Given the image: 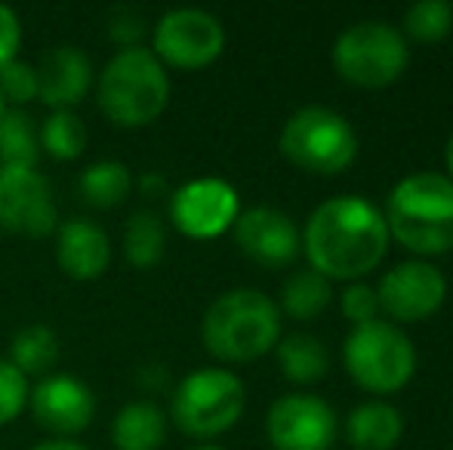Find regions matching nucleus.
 Segmentation results:
<instances>
[{"instance_id": "obj_1", "label": "nucleus", "mask_w": 453, "mask_h": 450, "mask_svg": "<svg viewBox=\"0 0 453 450\" xmlns=\"http://www.w3.org/2000/svg\"><path fill=\"white\" fill-rule=\"evenodd\" d=\"M388 225L380 207L358 194L330 198L305 223L303 247L311 269L327 281H355L386 259Z\"/></svg>"}, {"instance_id": "obj_2", "label": "nucleus", "mask_w": 453, "mask_h": 450, "mask_svg": "<svg viewBox=\"0 0 453 450\" xmlns=\"http://www.w3.org/2000/svg\"><path fill=\"white\" fill-rule=\"evenodd\" d=\"M99 111L118 126H145L170 103V78L149 47H120L96 84Z\"/></svg>"}, {"instance_id": "obj_3", "label": "nucleus", "mask_w": 453, "mask_h": 450, "mask_svg": "<svg viewBox=\"0 0 453 450\" xmlns=\"http://www.w3.org/2000/svg\"><path fill=\"white\" fill-rule=\"evenodd\" d=\"M201 339L219 361H253L278 346L280 309L263 290H228L203 312Z\"/></svg>"}, {"instance_id": "obj_4", "label": "nucleus", "mask_w": 453, "mask_h": 450, "mask_svg": "<svg viewBox=\"0 0 453 450\" xmlns=\"http://www.w3.org/2000/svg\"><path fill=\"white\" fill-rule=\"evenodd\" d=\"M388 234L407 250L435 256L453 247V182L441 173L401 179L388 194Z\"/></svg>"}, {"instance_id": "obj_5", "label": "nucleus", "mask_w": 453, "mask_h": 450, "mask_svg": "<svg viewBox=\"0 0 453 450\" xmlns=\"http://www.w3.org/2000/svg\"><path fill=\"white\" fill-rule=\"evenodd\" d=\"M247 404L244 383L232 370L201 367L176 385L170 416L191 439H216L241 420Z\"/></svg>"}, {"instance_id": "obj_6", "label": "nucleus", "mask_w": 453, "mask_h": 450, "mask_svg": "<svg viewBox=\"0 0 453 450\" xmlns=\"http://www.w3.org/2000/svg\"><path fill=\"white\" fill-rule=\"evenodd\" d=\"M278 145L290 164L321 176L342 173L358 157V136L352 124L324 105H309L293 114L280 130Z\"/></svg>"}, {"instance_id": "obj_7", "label": "nucleus", "mask_w": 453, "mask_h": 450, "mask_svg": "<svg viewBox=\"0 0 453 450\" xmlns=\"http://www.w3.org/2000/svg\"><path fill=\"white\" fill-rule=\"evenodd\" d=\"M342 361L346 370L364 392L373 395H388L411 383L417 370V348L386 321H370V324L352 327L342 346Z\"/></svg>"}, {"instance_id": "obj_8", "label": "nucleus", "mask_w": 453, "mask_h": 450, "mask_svg": "<svg viewBox=\"0 0 453 450\" xmlns=\"http://www.w3.org/2000/svg\"><path fill=\"white\" fill-rule=\"evenodd\" d=\"M411 50L398 28L386 22H358L334 43V68L342 80L367 90L388 87L404 74Z\"/></svg>"}, {"instance_id": "obj_9", "label": "nucleus", "mask_w": 453, "mask_h": 450, "mask_svg": "<svg viewBox=\"0 0 453 450\" xmlns=\"http://www.w3.org/2000/svg\"><path fill=\"white\" fill-rule=\"evenodd\" d=\"M226 50V28L207 10L176 6L164 12L151 34V53L173 68H203Z\"/></svg>"}, {"instance_id": "obj_10", "label": "nucleus", "mask_w": 453, "mask_h": 450, "mask_svg": "<svg viewBox=\"0 0 453 450\" xmlns=\"http://www.w3.org/2000/svg\"><path fill=\"white\" fill-rule=\"evenodd\" d=\"M0 228L47 238L59 228L53 188L37 167H0Z\"/></svg>"}, {"instance_id": "obj_11", "label": "nucleus", "mask_w": 453, "mask_h": 450, "mask_svg": "<svg viewBox=\"0 0 453 450\" xmlns=\"http://www.w3.org/2000/svg\"><path fill=\"white\" fill-rule=\"evenodd\" d=\"M241 213L238 192L226 179H191L170 198V219L182 234L197 240L219 238L234 225Z\"/></svg>"}, {"instance_id": "obj_12", "label": "nucleus", "mask_w": 453, "mask_h": 450, "mask_svg": "<svg viewBox=\"0 0 453 450\" xmlns=\"http://www.w3.org/2000/svg\"><path fill=\"white\" fill-rule=\"evenodd\" d=\"M265 432L274 450H330L336 416L318 395H284L269 408Z\"/></svg>"}, {"instance_id": "obj_13", "label": "nucleus", "mask_w": 453, "mask_h": 450, "mask_svg": "<svg viewBox=\"0 0 453 450\" xmlns=\"http://www.w3.org/2000/svg\"><path fill=\"white\" fill-rule=\"evenodd\" d=\"M448 296V281L444 275L429 263H401L376 287L380 309L395 321H426L444 306Z\"/></svg>"}, {"instance_id": "obj_14", "label": "nucleus", "mask_w": 453, "mask_h": 450, "mask_svg": "<svg viewBox=\"0 0 453 450\" xmlns=\"http://www.w3.org/2000/svg\"><path fill=\"white\" fill-rule=\"evenodd\" d=\"M28 408L37 426L59 435V439H72L93 423L96 395L84 379L72 377V373H47L28 392Z\"/></svg>"}, {"instance_id": "obj_15", "label": "nucleus", "mask_w": 453, "mask_h": 450, "mask_svg": "<svg viewBox=\"0 0 453 450\" xmlns=\"http://www.w3.org/2000/svg\"><path fill=\"white\" fill-rule=\"evenodd\" d=\"M232 232L241 253L265 269H280V265L293 263L303 247L293 219L274 207H250V210L238 213Z\"/></svg>"}, {"instance_id": "obj_16", "label": "nucleus", "mask_w": 453, "mask_h": 450, "mask_svg": "<svg viewBox=\"0 0 453 450\" xmlns=\"http://www.w3.org/2000/svg\"><path fill=\"white\" fill-rule=\"evenodd\" d=\"M37 99L53 111H72L93 87V62L74 43H59L35 65Z\"/></svg>"}, {"instance_id": "obj_17", "label": "nucleus", "mask_w": 453, "mask_h": 450, "mask_svg": "<svg viewBox=\"0 0 453 450\" xmlns=\"http://www.w3.org/2000/svg\"><path fill=\"white\" fill-rule=\"evenodd\" d=\"M56 263L74 281H93L111 263V240L93 219H65L56 228Z\"/></svg>"}, {"instance_id": "obj_18", "label": "nucleus", "mask_w": 453, "mask_h": 450, "mask_svg": "<svg viewBox=\"0 0 453 450\" xmlns=\"http://www.w3.org/2000/svg\"><path fill=\"white\" fill-rule=\"evenodd\" d=\"M167 441V416L151 401H127L111 420L114 450H161Z\"/></svg>"}, {"instance_id": "obj_19", "label": "nucleus", "mask_w": 453, "mask_h": 450, "mask_svg": "<svg viewBox=\"0 0 453 450\" xmlns=\"http://www.w3.org/2000/svg\"><path fill=\"white\" fill-rule=\"evenodd\" d=\"M404 435V420L386 401H367L346 420V439L355 450H392Z\"/></svg>"}, {"instance_id": "obj_20", "label": "nucleus", "mask_w": 453, "mask_h": 450, "mask_svg": "<svg viewBox=\"0 0 453 450\" xmlns=\"http://www.w3.org/2000/svg\"><path fill=\"white\" fill-rule=\"evenodd\" d=\"M274 352H278L280 373L293 383H318L330 370L327 346L311 333H290V337L278 339Z\"/></svg>"}, {"instance_id": "obj_21", "label": "nucleus", "mask_w": 453, "mask_h": 450, "mask_svg": "<svg viewBox=\"0 0 453 450\" xmlns=\"http://www.w3.org/2000/svg\"><path fill=\"white\" fill-rule=\"evenodd\" d=\"M10 361L25 377H43L59 361V337L47 324H28L12 337Z\"/></svg>"}, {"instance_id": "obj_22", "label": "nucleus", "mask_w": 453, "mask_h": 450, "mask_svg": "<svg viewBox=\"0 0 453 450\" xmlns=\"http://www.w3.org/2000/svg\"><path fill=\"white\" fill-rule=\"evenodd\" d=\"M167 247V228L151 210H136L124 228V259L133 269H151L161 263Z\"/></svg>"}, {"instance_id": "obj_23", "label": "nucleus", "mask_w": 453, "mask_h": 450, "mask_svg": "<svg viewBox=\"0 0 453 450\" xmlns=\"http://www.w3.org/2000/svg\"><path fill=\"white\" fill-rule=\"evenodd\" d=\"M78 188L90 207L108 210V207H118L120 201L130 194L133 173H130V167L120 161H96L81 173Z\"/></svg>"}, {"instance_id": "obj_24", "label": "nucleus", "mask_w": 453, "mask_h": 450, "mask_svg": "<svg viewBox=\"0 0 453 450\" xmlns=\"http://www.w3.org/2000/svg\"><path fill=\"white\" fill-rule=\"evenodd\" d=\"M330 296H334V287H330L327 278L318 275L315 269H305L284 281V287H280V309L290 318L309 321L330 306Z\"/></svg>"}, {"instance_id": "obj_25", "label": "nucleus", "mask_w": 453, "mask_h": 450, "mask_svg": "<svg viewBox=\"0 0 453 450\" xmlns=\"http://www.w3.org/2000/svg\"><path fill=\"white\" fill-rule=\"evenodd\" d=\"M41 139L25 111H6L0 120V167H37Z\"/></svg>"}, {"instance_id": "obj_26", "label": "nucleus", "mask_w": 453, "mask_h": 450, "mask_svg": "<svg viewBox=\"0 0 453 450\" xmlns=\"http://www.w3.org/2000/svg\"><path fill=\"white\" fill-rule=\"evenodd\" d=\"M37 139H41V149H47V155H53L56 161H74L87 149V126L74 111H50Z\"/></svg>"}, {"instance_id": "obj_27", "label": "nucleus", "mask_w": 453, "mask_h": 450, "mask_svg": "<svg viewBox=\"0 0 453 450\" xmlns=\"http://www.w3.org/2000/svg\"><path fill=\"white\" fill-rule=\"evenodd\" d=\"M453 28V6L444 0H419L404 12V31L413 41H444Z\"/></svg>"}, {"instance_id": "obj_28", "label": "nucleus", "mask_w": 453, "mask_h": 450, "mask_svg": "<svg viewBox=\"0 0 453 450\" xmlns=\"http://www.w3.org/2000/svg\"><path fill=\"white\" fill-rule=\"evenodd\" d=\"M28 377L19 373L6 358H0V426L12 423L28 408Z\"/></svg>"}, {"instance_id": "obj_29", "label": "nucleus", "mask_w": 453, "mask_h": 450, "mask_svg": "<svg viewBox=\"0 0 453 450\" xmlns=\"http://www.w3.org/2000/svg\"><path fill=\"white\" fill-rule=\"evenodd\" d=\"M0 96L4 103L12 105H28L31 99H37V72L28 62H6L0 68Z\"/></svg>"}, {"instance_id": "obj_30", "label": "nucleus", "mask_w": 453, "mask_h": 450, "mask_svg": "<svg viewBox=\"0 0 453 450\" xmlns=\"http://www.w3.org/2000/svg\"><path fill=\"white\" fill-rule=\"evenodd\" d=\"M342 315H346L355 327L376 321V315H380L376 290L367 287V284H352V287H346V294H342Z\"/></svg>"}, {"instance_id": "obj_31", "label": "nucleus", "mask_w": 453, "mask_h": 450, "mask_svg": "<svg viewBox=\"0 0 453 450\" xmlns=\"http://www.w3.org/2000/svg\"><path fill=\"white\" fill-rule=\"evenodd\" d=\"M145 31V22L139 16V10L133 6H114L108 16V34L120 43V47H139V37Z\"/></svg>"}, {"instance_id": "obj_32", "label": "nucleus", "mask_w": 453, "mask_h": 450, "mask_svg": "<svg viewBox=\"0 0 453 450\" xmlns=\"http://www.w3.org/2000/svg\"><path fill=\"white\" fill-rule=\"evenodd\" d=\"M19 43H22V22L12 6L0 4V68L16 59Z\"/></svg>"}, {"instance_id": "obj_33", "label": "nucleus", "mask_w": 453, "mask_h": 450, "mask_svg": "<svg viewBox=\"0 0 453 450\" xmlns=\"http://www.w3.org/2000/svg\"><path fill=\"white\" fill-rule=\"evenodd\" d=\"M28 450H90V447L74 439H47V441H37V445Z\"/></svg>"}, {"instance_id": "obj_34", "label": "nucleus", "mask_w": 453, "mask_h": 450, "mask_svg": "<svg viewBox=\"0 0 453 450\" xmlns=\"http://www.w3.org/2000/svg\"><path fill=\"white\" fill-rule=\"evenodd\" d=\"M139 188H142L145 194H164V188H167V182H164L161 173H145L142 179H139Z\"/></svg>"}, {"instance_id": "obj_35", "label": "nucleus", "mask_w": 453, "mask_h": 450, "mask_svg": "<svg viewBox=\"0 0 453 450\" xmlns=\"http://www.w3.org/2000/svg\"><path fill=\"white\" fill-rule=\"evenodd\" d=\"M444 161H448V173H450V182H453V133L448 139V151H444Z\"/></svg>"}, {"instance_id": "obj_36", "label": "nucleus", "mask_w": 453, "mask_h": 450, "mask_svg": "<svg viewBox=\"0 0 453 450\" xmlns=\"http://www.w3.org/2000/svg\"><path fill=\"white\" fill-rule=\"evenodd\" d=\"M191 450H226V447H219V445H197V447H191Z\"/></svg>"}, {"instance_id": "obj_37", "label": "nucleus", "mask_w": 453, "mask_h": 450, "mask_svg": "<svg viewBox=\"0 0 453 450\" xmlns=\"http://www.w3.org/2000/svg\"><path fill=\"white\" fill-rule=\"evenodd\" d=\"M6 111H10V109H6V103H4V96H0V120H4V114Z\"/></svg>"}]
</instances>
